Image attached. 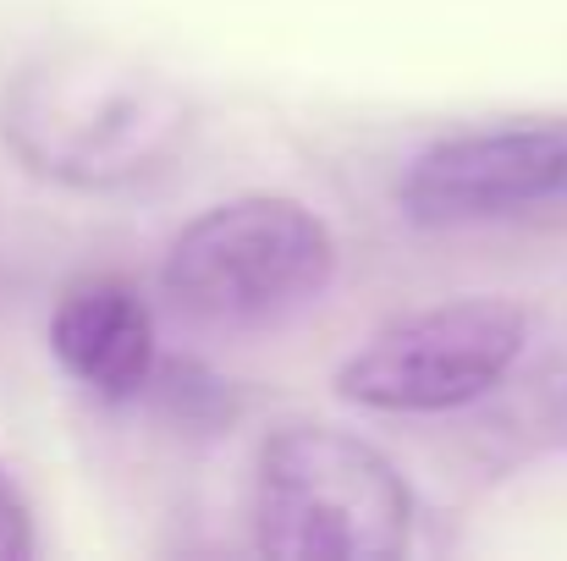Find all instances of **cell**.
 I'll use <instances>...</instances> for the list:
<instances>
[{
    "mask_svg": "<svg viewBox=\"0 0 567 561\" xmlns=\"http://www.w3.org/2000/svg\"><path fill=\"white\" fill-rule=\"evenodd\" d=\"M193 100L155 66L61 44L17 66L0 94L6 149L44 183L122 193L166 177L193 144Z\"/></svg>",
    "mask_w": 567,
    "mask_h": 561,
    "instance_id": "6da1fadb",
    "label": "cell"
},
{
    "mask_svg": "<svg viewBox=\"0 0 567 561\" xmlns=\"http://www.w3.org/2000/svg\"><path fill=\"white\" fill-rule=\"evenodd\" d=\"M413 496L370 440L298 418L254 468V546L270 561H391L408 551Z\"/></svg>",
    "mask_w": 567,
    "mask_h": 561,
    "instance_id": "7a4b0ae2",
    "label": "cell"
},
{
    "mask_svg": "<svg viewBox=\"0 0 567 561\" xmlns=\"http://www.w3.org/2000/svg\"><path fill=\"white\" fill-rule=\"evenodd\" d=\"M337 270L326 220L281 193H243L177 231L161 287L166 303L209 331H259L309 309Z\"/></svg>",
    "mask_w": 567,
    "mask_h": 561,
    "instance_id": "3957f363",
    "label": "cell"
},
{
    "mask_svg": "<svg viewBox=\"0 0 567 561\" xmlns=\"http://www.w3.org/2000/svg\"><path fill=\"white\" fill-rule=\"evenodd\" d=\"M529 320L507 298H452L375 331L342 370L337 391L375 413H446L480 402L518 364Z\"/></svg>",
    "mask_w": 567,
    "mask_h": 561,
    "instance_id": "277c9868",
    "label": "cell"
},
{
    "mask_svg": "<svg viewBox=\"0 0 567 561\" xmlns=\"http://www.w3.org/2000/svg\"><path fill=\"white\" fill-rule=\"evenodd\" d=\"M567 193V127H485L430 144L396 187L419 226L507 220Z\"/></svg>",
    "mask_w": 567,
    "mask_h": 561,
    "instance_id": "5b68a950",
    "label": "cell"
},
{
    "mask_svg": "<svg viewBox=\"0 0 567 561\" xmlns=\"http://www.w3.org/2000/svg\"><path fill=\"white\" fill-rule=\"evenodd\" d=\"M50 353L83 391L127 402L155 380V320L116 276H83L55 298Z\"/></svg>",
    "mask_w": 567,
    "mask_h": 561,
    "instance_id": "8992f818",
    "label": "cell"
},
{
    "mask_svg": "<svg viewBox=\"0 0 567 561\" xmlns=\"http://www.w3.org/2000/svg\"><path fill=\"white\" fill-rule=\"evenodd\" d=\"M33 551V523H28V501L17 496L11 474L0 468V561H22Z\"/></svg>",
    "mask_w": 567,
    "mask_h": 561,
    "instance_id": "52a82bcc",
    "label": "cell"
}]
</instances>
